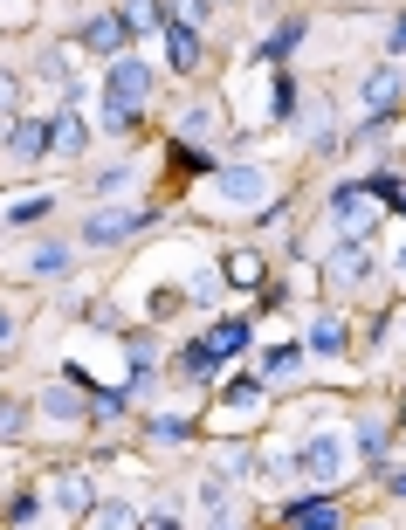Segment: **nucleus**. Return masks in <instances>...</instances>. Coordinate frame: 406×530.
<instances>
[{
  "instance_id": "f257e3e1",
  "label": "nucleus",
  "mask_w": 406,
  "mask_h": 530,
  "mask_svg": "<svg viewBox=\"0 0 406 530\" xmlns=\"http://www.w3.org/2000/svg\"><path fill=\"white\" fill-rule=\"evenodd\" d=\"M296 475H310V482H338V475H345V434H310V441L296 448Z\"/></svg>"
},
{
  "instance_id": "f03ea898",
  "label": "nucleus",
  "mask_w": 406,
  "mask_h": 530,
  "mask_svg": "<svg viewBox=\"0 0 406 530\" xmlns=\"http://www.w3.org/2000/svg\"><path fill=\"white\" fill-rule=\"evenodd\" d=\"M331 221L345 241H365L372 235V193L365 186H331Z\"/></svg>"
},
{
  "instance_id": "7ed1b4c3",
  "label": "nucleus",
  "mask_w": 406,
  "mask_h": 530,
  "mask_svg": "<svg viewBox=\"0 0 406 530\" xmlns=\"http://www.w3.org/2000/svg\"><path fill=\"white\" fill-rule=\"evenodd\" d=\"M145 221H152V214L111 207V214H90V221H83V241H90V248H111V241H131L138 228H145Z\"/></svg>"
},
{
  "instance_id": "20e7f679",
  "label": "nucleus",
  "mask_w": 406,
  "mask_h": 530,
  "mask_svg": "<svg viewBox=\"0 0 406 530\" xmlns=\"http://www.w3.org/2000/svg\"><path fill=\"white\" fill-rule=\"evenodd\" d=\"M111 97H117V104H131V111H138V104L152 97V69H145L138 56H117V62H111Z\"/></svg>"
},
{
  "instance_id": "39448f33",
  "label": "nucleus",
  "mask_w": 406,
  "mask_h": 530,
  "mask_svg": "<svg viewBox=\"0 0 406 530\" xmlns=\"http://www.w3.org/2000/svg\"><path fill=\"white\" fill-rule=\"evenodd\" d=\"M42 152H49V124L42 118H14L7 124V159L28 166V159H42Z\"/></svg>"
},
{
  "instance_id": "423d86ee",
  "label": "nucleus",
  "mask_w": 406,
  "mask_h": 530,
  "mask_svg": "<svg viewBox=\"0 0 406 530\" xmlns=\"http://www.w3.org/2000/svg\"><path fill=\"white\" fill-rule=\"evenodd\" d=\"M324 276H331V283H338V290H358V283H365V276H372V248H365V241H351V248H338V255H331V269H324Z\"/></svg>"
},
{
  "instance_id": "0eeeda50",
  "label": "nucleus",
  "mask_w": 406,
  "mask_h": 530,
  "mask_svg": "<svg viewBox=\"0 0 406 530\" xmlns=\"http://www.w3.org/2000/svg\"><path fill=\"white\" fill-rule=\"evenodd\" d=\"M83 138H90V131H83V118H76V97H69V104H62V118L49 124V152H56V159H76V152H83Z\"/></svg>"
},
{
  "instance_id": "6e6552de",
  "label": "nucleus",
  "mask_w": 406,
  "mask_h": 530,
  "mask_svg": "<svg viewBox=\"0 0 406 530\" xmlns=\"http://www.w3.org/2000/svg\"><path fill=\"white\" fill-rule=\"evenodd\" d=\"M166 49H173V69H200V28H186V21H166Z\"/></svg>"
},
{
  "instance_id": "1a4fd4ad",
  "label": "nucleus",
  "mask_w": 406,
  "mask_h": 530,
  "mask_svg": "<svg viewBox=\"0 0 406 530\" xmlns=\"http://www.w3.org/2000/svg\"><path fill=\"white\" fill-rule=\"evenodd\" d=\"M49 496H56L62 510H90V475H76V469H62V475H49Z\"/></svg>"
},
{
  "instance_id": "9d476101",
  "label": "nucleus",
  "mask_w": 406,
  "mask_h": 530,
  "mask_svg": "<svg viewBox=\"0 0 406 530\" xmlns=\"http://www.w3.org/2000/svg\"><path fill=\"white\" fill-rule=\"evenodd\" d=\"M283 524H345V510L324 496H303V503H283Z\"/></svg>"
},
{
  "instance_id": "9b49d317",
  "label": "nucleus",
  "mask_w": 406,
  "mask_h": 530,
  "mask_svg": "<svg viewBox=\"0 0 406 530\" xmlns=\"http://www.w3.org/2000/svg\"><path fill=\"white\" fill-rule=\"evenodd\" d=\"M83 49H97V56H117V49H124V21H117V14H97V21L83 28Z\"/></svg>"
},
{
  "instance_id": "f8f14e48",
  "label": "nucleus",
  "mask_w": 406,
  "mask_h": 530,
  "mask_svg": "<svg viewBox=\"0 0 406 530\" xmlns=\"http://www.w3.org/2000/svg\"><path fill=\"white\" fill-rule=\"evenodd\" d=\"M117 21H124V35H145V28H166V7L159 0H124Z\"/></svg>"
},
{
  "instance_id": "ddd939ff",
  "label": "nucleus",
  "mask_w": 406,
  "mask_h": 530,
  "mask_svg": "<svg viewBox=\"0 0 406 530\" xmlns=\"http://www.w3.org/2000/svg\"><path fill=\"white\" fill-rule=\"evenodd\" d=\"M221 193H228V200H262V173H255V166H228V173H221Z\"/></svg>"
},
{
  "instance_id": "4468645a",
  "label": "nucleus",
  "mask_w": 406,
  "mask_h": 530,
  "mask_svg": "<svg viewBox=\"0 0 406 530\" xmlns=\"http://www.w3.org/2000/svg\"><path fill=\"white\" fill-rule=\"evenodd\" d=\"M221 276H228L234 290H255V283H262V255H248V248H241V255H228V269H221Z\"/></svg>"
},
{
  "instance_id": "2eb2a0df",
  "label": "nucleus",
  "mask_w": 406,
  "mask_h": 530,
  "mask_svg": "<svg viewBox=\"0 0 406 530\" xmlns=\"http://www.w3.org/2000/svg\"><path fill=\"white\" fill-rule=\"evenodd\" d=\"M228 352H248V324H214V338H207V358H228Z\"/></svg>"
},
{
  "instance_id": "dca6fc26",
  "label": "nucleus",
  "mask_w": 406,
  "mask_h": 530,
  "mask_svg": "<svg viewBox=\"0 0 406 530\" xmlns=\"http://www.w3.org/2000/svg\"><path fill=\"white\" fill-rule=\"evenodd\" d=\"M221 400H228V407H262V379H248V372H234L228 386H221Z\"/></svg>"
},
{
  "instance_id": "f3484780",
  "label": "nucleus",
  "mask_w": 406,
  "mask_h": 530,
  "mask_svg": "<svg viewBox=\"0 0 406 530\" xmlns=\"http://www.w3.org/2000/svg\"><path fill=\"white\" fill-rule=\"evenodd\" d=\"M393 97H400V76H393V69H379V76L365 83V104H372V111H393Z\"/></svg>"
},
{
  "instance_id": "a211bd4d",
  "label": "nucleus",
  "mask_w": 406,
  "mask_h": 530,
  "mask_svg": "<svg viewBox=\"0 0 406 530\" xmlns=\"http://www.w3.org/2000/svg\"><path fill=\"white\" fill-rule=\"evenodd\" d=\"M296 42H303V21H283V28H276V35L262 42V62H283V56L296 49Z\"/></svg>"
},
{
  "instance_id": "6ab92c4d",
  "label": "nucleus",
  "mask_w": 406,
  "mask_h": 530,
  "mask_svg": "<svg viewBox=\"0 0 406 530\" xmlns=\"http://www.w3.org/2000/svg\"><path fill=\"white\" fill-rule=\"evenodd\" d=\"M310 345H317V352H345V324H338V317H317V324H310Z\"/></svg>"
},
{
  "instance_id": "aec40b11",
  "label": "nucleus",
  "mask_w": 406,
  "mask_h": 530,
  "mask_svg": "<svg viewBox=\"0 0 406 530\" xmlns=\"http://www.w3.org/2000/svg\"><path fill=\"white\" fill-rule=\"evenodd\" d=\"M104 131H117V138H124V131H138V111H131V104H117V97H104Z\"/></svg>"
},
{
  "instance_id": "412c9836",
  "label": "nucleus",
  "mask_w": 406,
  "mask_h": 530,
  "mask_svg": "<svg viewBox=\"0 0 406 530\" xmlns=\"http://www.w3.org/2000/svg\"><path fill=\"white\" fill-rule=\"evenodd\" d=\"M365 193H372V200H386V207H400V200H406L400 173H372V179H365Z\"/></svg>"
},
{
  "instance_id": "4be33fe9",
  "label": "nucleus",
  "mask_w": 406,
  "mask_h": 530,
  "mask_svg": "<svg viewBox=\"0 0 406 530\" xmlns=\"http://www.w3.org/2000/svg\"><path fill=\"white\" fill-rule=\"evenodd\" d=\"M28 269H35V276H56V269H69V248H35Z\"/></svg>"
},
{
  "instance_id": "5701e85b",
  "label": "nucleus",
  "mask_w": 406,
  "mask_h": 530,
  "mask_svg": "<svg viewBox=\"0 0 406 530\" xmlns=\"http://www.w3.org/2000/svg\"><path fill=\"white\" fill-rule=\"evenodd\" d=\"M200 14H207V0H166V21H186V28H200Z\"/></svg>"
},
{
  "instance_id": "b1692460",
  "label": "nucleus",
  "mask_w": 406,
  "mask_h": 530,
  "mask_svg": "<svg viewBox=\"0 0 406 530\" xmlns=\"http://www.w3.org/2000/svg\"><path fill=\"white\" fill-rule=\"evenodd\" d=\"M42 407L56 413V420H76V393H69V386H49V400H42Z\"/></svg>"
},
{
  "instance_id": "393cba45",
  "label": "nucleus",
  "mask_w": 406,
  "mask_h": 530,
  "mask_svg": "<svg viewBox=\"0 0 406 530\" xmlns=\"http://www.w3.org/2000/svg\"><path fill=\"white\" fill-rule=\"evenodd\" d=\"M207 124H214V104H193V111H186V124H179V138H186V131H193V138H200V131H207Z\"/></svg>"
},
{
  "instance_id": "a878e982",
  "label": "nucleus",
  "mask_w": 406,
  "mask_h": 530,
  "mask_svg": "<svg viewBox=\"0 0 406 530\" xmlns=\"http://www.w3.org/2000/svg\"><path fill=\"white\" fill-rule=\"evenodd\" d=\"M7 517H14V524H35V517H42V503H35V496H14V503H7Z\"/></svg>"
},
{
  "instance_id": "bb28decb",
  "label": "nucleus",
  "mask_w": 406,
  "mask_h": 530,
  "mask_svg": "<svg viewBox=\"0 0 406 530\" xmlns=\"http://www.w3.org/2000/svg\"><path fill=\"white\" fill-rule=\"evenodd\" d=\"M90 517H97V524H131V510H124V503H90Z\"/></svg>"
},
{
  "instance_id": "cd10ccee",
  "label": "nucleus",
  "mask_w": 406,
  "mask_h": 530,
  "mask_svg": "<svg viewBox=\"0 0 406 530\" xmlns=\"http://www.w3.org/2000/svg\"><path fill=\"white\" fill-rule=\"evenodd\" d=\"M21 420H28V413L14 407V400H0V441H7V434H21Z\"/></svg>"
},
{
  "instance_id": "c85d7f7f",
  "label": "nucleus",
  "mask_w": 406,
  "mask_h": 530,
  "mask_svg": "<svg viewBox=\"0 0 406 530\" xmlns=\"http://www.w3.org/2000/svg\"><path fill=\"white\" fill-rule=\"evenodd\" d=\"M21 104V83H14V69H0V111H14Z\"/></svg>"
},
{
  "instance_id": "c756f323",
  "label": "nucleus",
  "mask_w": 406,
  "mask_h": 530,
  "mask_svg": "<svg viewBox=\"0 0 406 530\" xmlns=\"http://www.w3.org/2000/svg\"><path fill=\"white\" fill-rule=\"evenodd\" d=\"M124 413V393H97V420H117Z\"/></svg>"
},
{
  "instance_id": "7c9ffc66",
  "label": "nucleus",
  "mask_w": 406,
  "mask_h": 530,
  "mask_svg": "<svg viewBox=\"0 0 406 530\" xmlns=\"http://www.w3.org/2000/svg\"><path fill=\"white\" fill-rule=\"evenodd\" d=\"M14 345V310H0V352Z\"/></svg>"
},
{
  "instance_id": "2f4dec72",
  "label": "nucleus",
  "mask_w": 406,
  "mask_h": 530,
  "mask_svg": "<svg viewBox=\"0 0 406 530\" xmlns=\"http://www.w3.org/2000/svg\"><path fill=\"white\" fill-rule=\"evenodd\" d=\"M207 7H234V0H207Z\"/></svg>"
}]
</instances>
